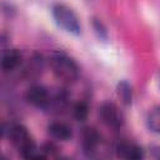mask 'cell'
<instances>
[{
    "label": "cell",
    "instance_id": "cell-1",
    "mask_svg": "<svg viewBox=\"0 0 160 160\" xmlns=\"http://www.w3.org/2000/svg\"><path fill=\"white\" fill-rule=\"evenodd\" d=\"M50 66L54 74L68 82H72L79 76V66L76 62L65 54L55 52L50 56Z\"/></svg>",
    "mask_w": 160,
    "mask_h": 160
},
{
    "label": "cell",
    "instance_id": "cell-2",
    "mask_svg": "<svg viewBox=\"0 0 160 160\" xmlns=\"http://www.w3.org/2000/svg\"><path fill=\"white\" fill-rule=\"evenodd\" d=\"M52 16L56 24L61 26L65 31L74 35H78L80 32V22L78 20V16L70 8L62 4H58L52 8Z\"/></svg>",
    "mask_w": 160,
    "mask_h": 160
},
{
    "label": "cell",
    "instance_id": "cell-3",
    "mask_svg": "<svg viewBox=\"0 0 160 160\" xmlns=\"http://www.w3.org/2000/svg\"><path fill=\"white\" fill-rule=\"evenodd\" d=\"M8 138L11 141V144L22 152H25L26 150L31 149L32 146H35V142L32 141L28 129L20 124H14L11 126H9L8 129Z\"/></svg>",
    "mask_w": 160,
    "mask_h": 160
},
{
    "label": "cell",
    "instance_id": "cell-4",
    "mask_svg": "<svg viewBox=\"0 0 160 160\" xmlns=\"http://www.w3.org/2000/svg\"><path fill=\"white\" fill-rule=\"evenodd\" d=\"M99 115L102 122L109 128L118 129L122 125V115L119 111L118 106L111 102L102 104L99 109Z\"/></svg>",
    "mask_w": 160,
    "mask_h": 160
},
{
    "label": "cell",
    "instance_id": "cell-5",
    "mask_svg": "<svg viewBox=\"0 0 160 160\" xmlns=\"http://www.w3.org/2000/svg\"><path fill=\"white\" fill-rule=\"evenodd\" d=\"M26 100L38 108H42L49 102V92L45 88L40 85L31 86L26 92Z\"/></svg>",
    "mask_w": 160,
    "mask_h": 160
},
{
    "label": "cell",
    "instance_id": "cell-6",
    "mask_svg": "<svg viewBox=\"0 0 160 160\" xmlns=\"http://www.w3.org/2000/svg\"><path fill=\"white\" fill-rule=\"evenodd\" d=\"M116 152H118V156L128 160H139L144 158V151L140 146L132 142H126V141L120 142L118 145Z\"/></svg>",
    "mask_w": 160,
    "mask_h": 160
},
{
    "label": "cell",
    "instance_id": "cell-7",
    "mask_svg": "<svg viewBox=\"0 0 160 160\" xmlns=\"http://www.w3.org/2000/svg\"><path fill=\"white\" fill-rule=\"evenodd\" d=\"M48 131L54 139H56L59 141H68L72 136L71 128L64 122H60V121L51 122L48 126Z\"/></svg>",
    "mask_w": 160,
    "mask_h": 160
},
{
    "label": "cell",
    "instance_id": "cell-8",
    "mask_svg": "<svg viewBox=\"0 0 160 160\" xmlns=\"http://www.w3.org/2000/svg\"><path fill=\"white\" fill-rule=\"evenodd\" d=\"M20 64H21V54L18 50L10 49L4 52L2 59H1V69L5 72L15 70Z\"/></svg>",
    "mask_w": 160,
    "mask_h": 160
},
{
    "label": "cell",
    "instance_id": "cell-9",
    "mask_svg": "<svg viewBox=\"0 0 160 160\" xmlns=\"http://www.w3.org/2000/svg\"><path fill=\"white\" fill-rule=\"evenodd\" d=\"M100 141V135L94 128H85L81 134V142L85 151H92Z\"/></svg>",
    "mask_w": 160,
    "mask_h": 160
},
{
    "label": "cell",
    "instance_id": "cell-10",
    "mask_svg": "<svg viewBox=\"0 0 160 160\" xmlns=\"http://www.w3.org/2000/svg\"><path fill=\"white\" fill-rule=\"evenodd\" d=\"M148 126L154 132H160V106L154 108L148 115Z\"/></svg>",
    "mask_w": 160,
    "mask_h": 160
},
{
    "label": "cell",
    "instance_id": "cell-11",
    "mask_svg": "<svg viewBox=\"0 0 160 160\" xmlns=\"http://www.w3.org/2000/svg\"><path fill=\"white\" fill-rule=\"evenodd\" d=\"M118 95L125 105L131 102V88L126 81H121L118 85Z\"/></svg>",
    "mask_w": 160,
    "mask_h": 160
},
{
    "label": "cell",
    "instance_id": "cell-12",
    "mask_svg": "<svg viewBox=\"0 0 160 160\" xmlns=\"http://www.w3.org/2000/svg\"><path fill=\"white\" fill-rule=\"evenodd\" d=\"M88 114H89V108H88V105H86L85 102L79 101V102L74 106L72 115H74V118H75L78 121H84V120H86Z\"/></svg>",
    "mask_w": 160,
    "mask_h": 160
},
{
    "label": "cell",
    "instance_id": "cell-13",
    "mask_svg": "<svg viewBox=\"0 0 160 160\" xmlns=\"http://www.w3.org/2000/svg\"><path fill=\"white\" fill-rule=\"evenodd\" d=\"M159 86H160V71H159Z\"/></svg>",
    "mask_w": 160,
    "mask_h": 160
}]
</instances>
